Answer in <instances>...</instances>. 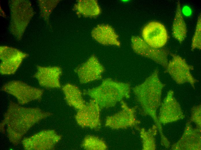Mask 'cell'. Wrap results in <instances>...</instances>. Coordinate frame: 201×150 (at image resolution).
Returning a JSON list of instances; mask_svg holds the SVG:
<instances>
[{"label": "cell", "instance_id": "6da1fadb", "mask_svg": "<svg viewBox=\"0 0 201 150\" xmlns=\"http://www.w3.org/2000/svg\"><path fill=\"white\" fill-rule=\"evenodd\" d=\"M165 86L155 70L141 84L134 87L133 92L144 114L151 117L158 124L157 110L161 105L162 89Z\"/></svg>", "mask_w": 201, "mask_h": 150}, {"label": "cell", "instance_id": "7a4b0ae2", "mask_svg": "<svg viewBox=\"0 0 201 150\" xmlns=\"http://www.w3.org/2000/svg\"><path fill=\"white\" fill-rule=\"evenodd\" d=\"M131 91L129 83L107 78L99 86L89 90L87 93L102 109L114 107L124 99L129 98Z\"/></svg>", "mask_w": 201, "mask_h": 150}, {"label": "cell", "instance_id": "3957f363", "mask_svg": "<svg viewBox=\"0 0 201 150\" xmlns=\"http://www.w3.org/2000/svg\"><path fill=\"white\" fill-rule=\"evenodd\" d=\"M9 4L11 12L10 31L18 40H20L34 12L29 1L12 0Z\"/></svg>", "mask_w": 201, "mask_h": 150}, {"label": "cell", "instance_id": "277c9868", "mask_svg": "<svg viewBox=\"0 0 201 150\" xmlns=\"http://www.w3.org/2000/svg\"><path fill=\"white\" fill-rule=\"evenodd\" d=\"M172 59L168 61L165 72L178 84L189 83L193 88L195 84L198 82L191 73L193 67L188 64L185 59L174 53H170Z\"/></svg>", "mask_w": 201, "mask_h": 150}, {"label": "cell", "instance_id": "5b68a950", "mask_svg": "<svg viewBox=\"0 0 201 150\" xmlns=\"http://www.w3.org/2000/svg\"><path fill=\"white\" fill-rule=\"evenodd\" d=\"M121 110L114 114L107 116L105 125L113 130L134 127L139 122L136 117V106L130 107L124 101L120 102Z\"/></svg>", "mask_w": 201, "mask_h": 150}, {"label": "cell", "instance_id": "8992f818", "mask_svg": "<svg viewBox=\"0 0 201 150\" xmlns=\"http://www.w3.org/2000/svg\"><path fill=\"white\" fill-rule=\"evenodd\" d=\"M2 89L14 96L21 104L40 99L43 92L41 89L19 80H12L7 82L3 86Z\"/></svg>", "mask_w": 201, "mask_h": 150}, {"label": "cell", "instance_id": "52a82bcc", "mask_svg": "<svg viewBox=\"0 0 201 150\" xmlns=\"http://www.w3.org/2000/svg\"><path fill=\"white\" fill-rule=\"evenodd\" d=\"M131 45L133 50L137 54L152 60L165 69L166 68L168 62V50L152 47L143 39L136 36L132 37Z\"/></svg>", "mask_w": 201, "mask_h": 150}, {"label": "cell", "instance_id": "ba28073f", "mask_svg": "<svg viewBox=\"0 0 201 150\" xmlns=\"http://www.w3.org/2000/svg\"><path fill=\"white\" fill-rule=\"evenodd\" d=\"M28 56V54L14 48L1 46L0 73L4 75L14 74L23 60Z\"/></svg>", "mask_w": 201, "mask_h": 150}, {"label": "cell", "instance_id": "9c48e42d", "mask_svg": "<svg viewBox=\"0 0 201 150\" xmlns=\"http://www.w3.org/2000/svg\"><path fill=\"white\" fill-rule=\"evenodd\" d=\"M101 110L98 104L92 99L83 108L78 110L75 118L77 124L82 127L98 130L101 126Z\"/></svg>", "mask_w": 201, "mask_h": 150}, {"label": "cell", "instance_id": "30bf717a", "mask_svg": "<svg viewBox=\"0 0 201 150\" xmlns=\"http://www.w3.org/2000/svg\"><path fill=\"white\" fill-rule=\"evenodd\" d=\"M144 40L150 46L161 48L168 39L167 30L163 25L157 22H150L143 28L142 32Z\"/></svg>", "mask_w": 201, "mask_h": 150}, {"label": "cell", "instance_id": "8fae6325", "mask_svg": "<svg viewBox=\"0 0 201 150\" xmlns=\"http://www.w3.org/2000/svg\"><path fill=\"white\" fill-rule=\"evenodd\" d=\"M104 71L103 66L95 56L91 57L75 70L81 84L101 79Z\"/></svg>", "mask_w": 201, "mask_h": 150}, {"label": "cell", "instance_id": "7c38bea8", "mask_svg": "<svg viewBox=\"0 0 201 150\" xmlns=\"http://www.w3.org/2000/svg\"><path fill=\"white\" fill-rule=\"evenodd\" d=\"M37 68V71L34 77L40 86L51 88L61 87L60 79L62 71L60 67L38 66Z\"/></svg>", "mask_w": 201, "mask_h": 150}, {"label": "cell", "instance_id": "4fadbf2b", "mask_svg": "<svg viewBox=\"0 0 201 150\" xmlns=\"http://www.w3.org/2000/svg\"><path fill=\"white\" fill-rule=\"evenodd\" d=\"M92 35L96 40L103 45L120 46L118 35L113 29L109 25H100L97 26L92 31Z\"/></svg>", "mask_w": 201, "mask_h": 150}, {"label": "cell", "instance_id": "5bb4252c", "mask_svg": "<svg viewBox=\"0 0 201 150\" xmlns=\"http://www.w3.org/2000/svg\"><path fill=\"white\" fill-rule=\"evenodd\" d=\"M62 90L67 103L70 106L78 110L83 108L86 103L82 93L76 85L69 83L64 85Z\"/></svg>", "mask_w": 201, "mask_h": 150}, {"label": "cell", "instance_id": "9a60e30c", "mask_svg": "<svg viewBox=\"0 0 201 150\" xmlns=\"http://www.w3.org/2000/svg\"><path fill=\"white\" fill-rule=\"evenodd\" d=\"M187 34L186 23L182 13L180 2L178 1L172 26V34L174 38L181 43L185 38Z\"/></svg>", "mask_w": 201, "mask_h": 150}, {"label": "cell", "instance_id": "2e32d148", "mask_svg": "<svg viewBox=\"0 0 201 150\" xmlns=\"http://www.w3.org/2000/svg\"><path fill=\"white\" fill-rule=\"evenodd\" d=\"M83 147L87 150H106L108 147L104 140L96 136L88 135L82 142Z\"/></svg>", "mask_w": 201, "mask_h": 150}, {"label": "cell", "instance_id": "e0dca14e", "mask_svg": "<svg viewBox=\"0 0 201 150\" xmlns=\"http://www.w3.org/2000/svg\"><path fill=\"white\" fill-rule=\"evenodd\" d=\"M144 150H154L155 144L154 136L155 133V129L152 127L148 130L144 129H139Z\"/></svg>", "mask_w": 201, "mask_h": 150}, {"label": "cell", "instance_id": "ac0fdd59", "mask_svg": "<svg viewBox=\"0 0 201 150\" xmlns=\"http://www.w3.org/2000/svg\"><path fill=\"white\" fill-rule=\"evenodd\" d=\"M41 16L46 20L54 8L57 3V1L39 0L38 1Z\"/></svg>", "mask_w": 201, "mask_h": 150}, {"label": "cell", "instance_id": "d6986e66", "mask_svg": "<svg viewBox=\"0 0 201 150\" xmlns=\"http://www.w3.org/2000/svg\"><path fill=\"white\" fill-rule=\"evenodd\" d=\"M201 14L199 16L196 29L192 40L191 50H200L201 48Z\"/></svg>", "mask_w": 201, "mask_h": 150}]
</instances>
